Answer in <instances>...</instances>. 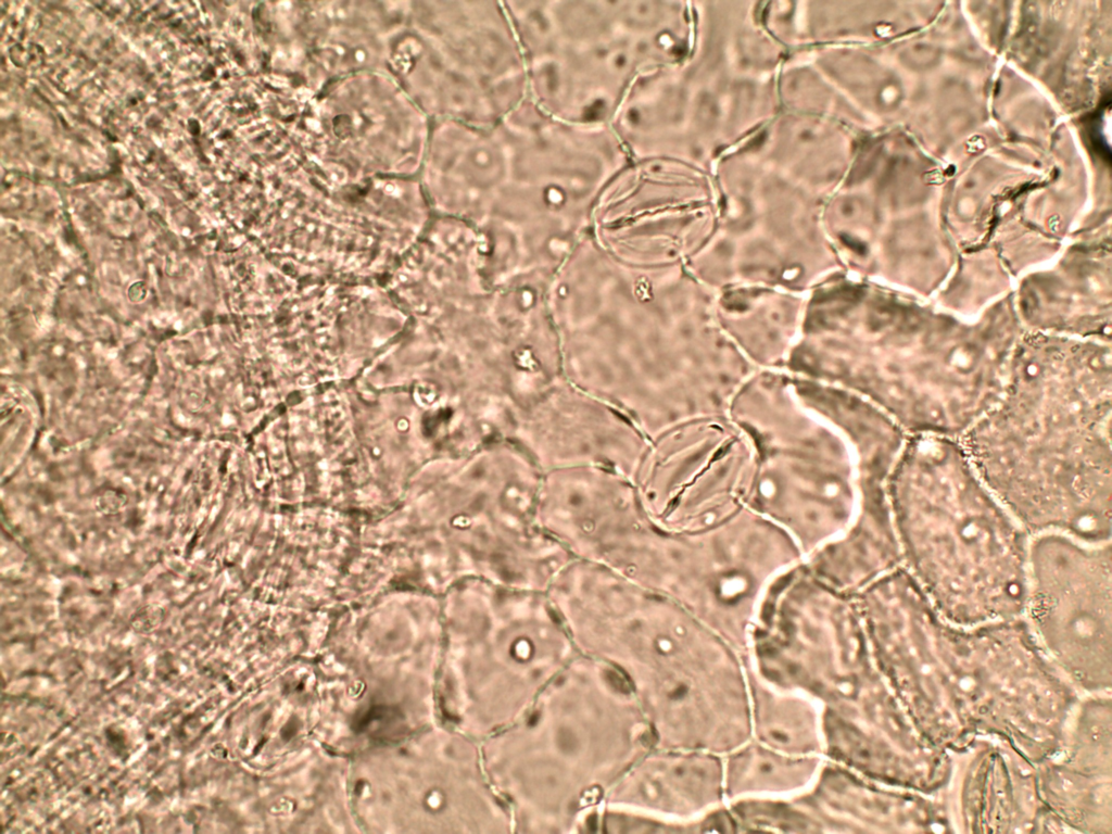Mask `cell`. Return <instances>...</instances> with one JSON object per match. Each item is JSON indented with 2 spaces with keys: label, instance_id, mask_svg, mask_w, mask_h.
Masks as SVG:
<instances>
[{
  "label": "cell",
  "instance_id": "cell-1",
  "mask_svg": "<svg viewBox=\"0 0 1112 834\" xmlns=\"http://www.w3.org/2000/svg\"><path fill=\"white\" fill-rule=\"evenodd\" d=\"M644 719L616 670L578 655L519 721L482 741L484 769L514 825H585L643 758Z\"/></svg>",
  "mask_w": 1112,
  "mask_h": 834
},
{
  "label": "cell",
  "instance_id": "cell-2",
  "mask_svg": "<svg viewBox=\"0 0 1112 834\" xmlns=\"http://www.w3.org/2000/svg\"><path fill=\"white\" fill-rule=\"evenodd\" d=\"M888 497L904 569L949 617L974 622L1022 608L1031 536L961 443L910 440L892 471Z\"/></svg>",
  "mask_w": 1112,
  "mask_h": 834
},
{
  "label": "cell",
  "instance_id": "cell-3",
  "mask_svg": "<svg viewBox=\"0 0 1112 834\" xmlns=\"http://www.w3.org/2000/svg\"><path fill=\"white\" fill-rule=\"evenodd\" d=\"M1109 400L1097 389L1012 395L961 442L976 472L1031 535L1111 540Z\"/></svg>",
  "mask_w": 1112,
  "mask_h": 834
},
{
  "label": "cell",
  "instance_id": "cell-4",
  "mask_svg": "<svg viewBox=\"0 0 1112 834\" xmlns=\"http://www.w3.org/2000/svg\"><path fill=\"white\" fill-rule=\"evenodd\" d=\"M525 58L528 98L567 122L609 124L636 77L673 54L669 4L504 1Z\"/></svg>",
  "mask_w": 1112,
  "mask_h": 834
},
{
  "label": "cell",
  "instance_id": "cell-5",
  "mask_svg": "<svg viewBox=\"0 0 1112 834\" xmlns=\"http://www.w3.org/2000/svg\"><path fill=\"white\" fill-rule=\"evenodd\" d=\"M500 159L477 227L501 247H569L631 161L609 124L559 119L527 98L494 124Z\"/></svg>",
  "mask_w": 1112,
  "mask_h": 834
},
{
  "label": "cell",
  "instance_id": "cell-6",
  "mask_svg": "<svg viewBox=\"0 0 1112 834\" xmlns=\"http://www.w3.org/2000/svg\"><path fill=\"white\" fill-rule=\"evenodd\" d=\"M387 73L431 122L492 126L528 98L525 58L504 1L410 2Z\"/></svg>",
  "mask_w": 1112,
  "mask_h": 834
},
{
  "label": "cell",
  "instance_id": "cell-7",
  "mask_svg": "<svg viewBox=\"0 0 1112 834\" xmlns=\"http://www.w3.org/2000/svg\"><path fill=\"white\" fill-rule=\"evenodd\" d=\"M453 599L471 652L475 731L484 741L519 721L580 653L546 591L468 580Z\"/></svg>",
  "mask_w": 1112,
  "mask_h": 834
},
{
  "label": "cell",
  "instance_id": "cell-8",
  "mask_svg": "<svg viewBox=\"0 0 1112 834\" xmlns=\"http://www.w3.org/2000/svg\"><path fill=\"white\" fill-rule=\"evenodd\" d=\"M432 122L383 72L327 84L300 115L298 138L314 161L361 184L419 173Z\"/></svg>",
  "mask_w": 1112,
  "mask_h": 834
},
{
  "label": "cell",
  "instance_id": "cell-9",
  "mask_svg": "<svg viewBox=\"0 0 1112 834\" xmlns=\"http://www.w3.org/2000/svg\"><path fill=\"white\" fill-rule=\"evenodd\" d=\"M505 440L542 473L580 468L633 476L646 452L645 437L597 397L552 394L520 401Z\"/></svg>",
  "mask_w": 1112,
  "mask_h": 834
},
{
  "label": "cell",
  "instance_id": "cell-10",
  "mask_svg": "<svg viewBox=\"0 0 1112 834\" xmlns=\"http://www.w3.org/2000/svg\"><path fill=\"white\" fill-rule=\"evenodd\" d=\"M409 4L277 2L276 24L302 53L306 80L320 91L351 74L387 73L391 45L406 25Z\"/></svg>",
  "mask_w": 1112,
  "mask_h": 834
},
{
  "label": "cell",
  "instance_id": "cell-11",
  "mask_svg": "<svg viewBox=\"0 0 1112 834\" xmlns=\"http://www.w3.org/2000/svg\"><path fill=\"white\" fill-rule=\"evenodd\" d=\"M1111 565L1110 542L1054 531L1031 535L1027 592L1038 626L1056 636L1102 635L1109 627Z\"/></svg>",
  "mask_w": 1112,
  "mask_h": 834
}]
</instances>
